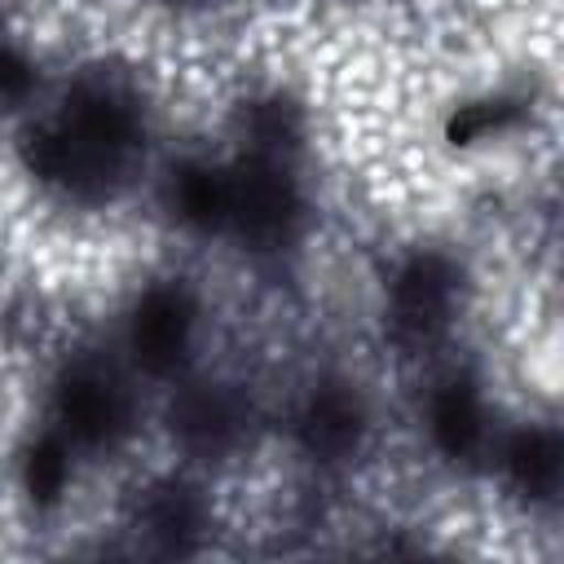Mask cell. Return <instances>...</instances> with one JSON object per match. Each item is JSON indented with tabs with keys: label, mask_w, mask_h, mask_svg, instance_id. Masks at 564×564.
I'll list each match as a JSON object with an SVG mask.
<instances>
[{
	"label": "cell",
	"mask_w": 564,
	"mask_h": 564,
	"mask_svg": "<svg viewBox=\"0 0 564 564\" xmlns=\"http://www.w3.org/2000/svg\"><path fill=\"white\" fill-rule=\"evenodd\" d=\"M247 132H251L256 154L273 159V154H282V150L295 145V137H300V115H295L291 101H278V97H273V101H256V106L247 110Z\"/></svg>",
	"instance_id": "cell-12"
},
{
	"label": "cell",
	"mask_w": 564,
	"mask_h": 564,
	"mask_svg": "<svg viewBox=\"0 0 564 564\" xmlns=\"http://www.w3.org/2000/svg\"><path fill=\"white\" fill-rule=\"evenodd\" d=\"M31 84H35L31 62L18 48L0 44V101H22L31 93Z\"/></svg>",
	"instance_id": "cell-15"
},
{
	"label": "cell",
	"mask_w": 564,
	"mask_h": 564,
	"mask_svg": "<svg viewBox=\"0 0 564 564\" xmlns=\"http://www.w3.org/2000/svg\"><path fill=\"white\" fill-rule=\"evenodd\" d=\"M172 212L194 229H220L229 216V176L203 163H185L172 176Z\"/></svg>",
	"instance_id": "cell-10"
},
{
	"label": "cell",
	"mask_w": 564,
	"mask_h": 564,
	"mask_svg": "<svg viewBox=\"0 0 564 564\" xmlns=\"http://www.w3.org/2000/svg\"><path fill=\"white\" fill-rule=\"evenodd\" d=\"M242 423H247V410L225 388H189L185 397L172 401V432L194 454H220V449H229L238 441Z\"/></svg>",
	"instance_id": "cell-6"
},
{
	"label": "cell",
	"mask_w": 564,
	"mask_h": 564,
	"mask_svg": "<svg viewBox=\"0 0 564 564\" xmlns=\"http://www.w3.org/2000/svg\"><path fill=\"white\" fill-rule=\"evenodd\" d=\"M194 330V304L181 286H154L141 295L137 313H132V352L145 370L163 375L185 357Z\"/></svg>",
	"instance_id": "cell-5"
},
{
	"label": "cell",
	"mask_w": 564,
	"mask_h": 564,
	"mask_svg": "<svg viewBox=\"0 0 564 564\" xmlns=\"http://www.w3.org/2000/svg\"><path fill=\"white\" fill-rule=\"evenodd\" d=\"M145 529L167 551H185L203 529V502L185 485H163L145 502Z\"/></svg>",
	"instance_id": "cell-11"
},
{
	"label": "cell",
	"mask_w": 564,
	"mask_h": 564,
	"mask_svg": "<svg viewBox=\"0 0 564 564\" xmlns=\"http://www.w3.org/2000/svg\"><path fill=\"white\" fill-rule=\"evenodd\" d=\"M57 419L84 445H110L128 427V397L101 370H70L57 388Z\"/></svg>",
	"instance_id": "cell-4"
},
{
	"label": "cell",
	"mask_w": 564,
	"mask_h": 564,
	"mask_svg": "<svg viewBox=\"0 0 564 564\" xmlns=\"http://www.w3.org/2000/svg\"><path fill=\"white\" fill-rule=\"evenodd\" d=\"M432 436L449 458H463V454H471L480 445L485 410H480V397H476L471 383L454 379V383H445L436 392V401H432Z\"/></svg>",
	"instance_id": "cell-9"
},
{
	"label": "cell",
	"mask_w": 564,
	"mask_h": 564,
	"mask_svg": "<svg viewBox=\"0 0 564 564\" xmlns=\"http://www.w3.org/2000/svg\"><path fill=\"white\" fill-rule=\"evenodd\" d=\"M66 476H70V458H66V445L57 436L40 441L26 454V494L35 502H53L66 489Z\"/></svg>",
	"instance_id": "cell-13"
},
{
	"label": "cell",
	"mask_w": 564,
	"mask_h": 564,
	"mask_svg": "<svg viewBox=\"0 0 564 564\" xmlns=\"http://www.w3.org/2000/svg\"><path fill=\"white\" fill-rule=\"evenodd\" d=\"M458 273L445 256H414L392 282V335L401 344H427L454 308Z\"/></svg>",
	"instance_id": "cell-3"
},
{
	"label": "cell",
	"mask_w": 564,
	"mask_h": 564,
	"mask_svg": "<svg viewBox=\"0 0 564 564\" xmlns=\"http://www.w3.org/2000/svg\"><path fill=\"white\" fill-rule=\"evenodd\" d=\"M516 115H520L516 101H476V106H463L449 119V141H476V137L502 132L507 123H516Z\"/></svg>",
	"instance_id": "cell-14"
},
{
	"label": "cell",
	"mask_w": 564,
	"mask_h": 564,
	"mask_svg": "<svg viewBox=\"0 0 564 564\" xmlns=\"http://www.w3.org/2000/svg\"><path fill=\"white\" fill-rule=\"evenodd\" d=\"M564 445L555 427H524L507 445V476L524 498H551L560 489Z\"/></svg>",
	"instance_id": "cell-8"
},
{
	"label": "cell",
	"mask_w": 564,
	"mask_h": 564,
	"mask_svg": "<svg viewBox=\"0 0 564 564\" xmlns=\"http://www.w3.org/2000/svg\"><path fill=\"white\" fill-rule=\"evenodd\" d=\"M361 436V401L339 388V383H326L308 397L304 414H300V441L313 458H344Z\"/></svg>",
	"instance_id": "cell-7"
},
{
	"label": "cell",
	"mask_w": 564,
	"mask_h": 564,
	"mask_svg": "<svg viewBox=\"0 0 564 564\" xmlns=\"http://www.w3.org/2000/svg\"><path fill=\"white\" fill-rule=\"evenodd\" d=\"M141 115L132 97L115 84H79L66 97V115L26 141V163L35 176L79 194L97 198L110 194L119 181L132 145H137Z\"/></svg>",
	"instance_id": "cell-1"
},
{
	"label": "cell",
	"mask_w": 564,
	"mask_h": 564,
	"mask_svg": "<svg viewBox=\"0 0 564 564\" xmlns=\"http://www.w3.org/2000/svg\"><path fill=\"white\" fill-rule=\"evenodd\" d=\"M295 216H300L295 185L273 159L256 154L229 176V216H225V225L242 242H251L260 251L282 247L286 234L295 229Z\"/></svg>",
	"instance_id": "cell-2"
}]
</instances>
